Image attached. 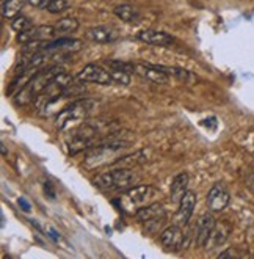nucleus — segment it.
I'll list each match as a JSON object with an SVG mask.
<instances>
[{
    "mask_svg": "<svg viewBox=\"0 0 254 259\" xmlns=\"http://www.w3.org/2000/svg\"><path fill=\"white\" fill-rule=\"evenodd\" d=\"M159 190L153 186H137L126 190L119 198V206L129 215H135L137 212L144 207L156 203Z\"/></svg>",
    "mask_w": 254,
    "mask_h": 259,
    "instance_id": "f03ea898",
    "label": "nucleus"
},
{
    "mask_svg": "<svg viewBox=\"0 0 254 259\" xmlns=\"http://www.w3.org/2000/svg\"><path fill=\"white\" fill-rule=\"evenodd\" d=\"M79 21L77 19H74V18H63V19H60L55 25L57 28V32L60 33H74V32H77L79 30Z\"/></svg>",
    "mask_w": 254,
    "mask_h": 259,
    "instance_id": "4be33fe9",
    "label": "nucleus"
},
{
    "mask_svg": "<svg viewBox=\"0 0 254 259\" xmlns=\"http://www.w3.org/2000/svg\"><path fill=\"white\" fill-rule=\"evenodd\" d=\"M24 4H25V0H8V2H5L2 5V16L5 19L16 18L18 14L21 13Z\"/></svg>",
    "mask_w": 254,
    "mask_h": 259,
    "instance_id": "412c9836",
    "label": "nucleus"
},
{
    "mask_svg": "<svg viewBox=\"0 0 254 259\" xmlns=\"http://www.w3.org/2000/svg\"><path fill=\"white\" fill-rule=\"evenodd\" d=\"M163 72H167L168 75H173V77L182 80V82H188L191 79V74L185 69L181 68H171V66H159Z\"/></svg>",
    "mask_w": 254,
    "mask_h": 259,
    "instance_id": "5701e85b",
    "label": "nucleus"
},
{
    "mask_svg": "<svg viewBox=\"0 0 254 259\" xmlns=\"http://www.w3.org/2000/svg\"><path fill=\"white\" fill-rule=\"evenodd\" d=\"M19 204H21L25 210H30V206H28V203L24 200V198H21V200H19Z\"/></svg>",
    "mask_w": 254,
    "mask_h": 259,
    "instance_id": "2f4dec72",
    "label": "nucleus"
},
{
    "mask_svg": "<svg viewBox=\"0 0 254 259\" xmlns=\"http://www.w3.org/2000/svg\"><path fill=\"white\" fill-rule=\"evenodd\" d=\"M160 242L163 247L171 251H177L179 248H182L184 247V233L181 230V226L173 225V226H168L167 230H163L160 233Z\"/></svg>",
    "mask_w": 254,
    "mask_h": 259,
    "instance_id": "9d476101",
    "label": "nucleus"
},
{
    "mask_svg": "<svg viewBox=\"0 0 254 259\" xmlns=\"http://www.w3.org/2000/svg\"><path fill=\"white\" fill-rule=\"evenodd\" d=\"M130 143V140L124 139V137H119L116 132H110L107 134L106 139L88 149L83 163L86 168H97V166L107 163L112 165L116 160V156L119 152L127 149Z\"/></svg>",
    "mask_w": 254,
    "mask_h": 259,
    "instance_id": "f257e3e1",
    "label": "nucleus"
},
{
    "mask_svg": "<svg viewBox=\"0 0 254 259\" xmlns=\"http://www.w3.org/2000/svg\"><path fill=\"white\" fill-rule=\"evenodd\" d=\"M65 72V69L62 66H52V68H47L46 71H41V72H36L33 75V79L30 80L24 88H21L16 95V104L18 105H27L30 104L33 99L38 98V95L41 91L46 88L58 74Z\"/></svg>",
    "mask_w": 254,
    "mask_h": 259,
    "instance_id": "7ed1b4c3",
    "label": "nucleus"
},
{
    "mask_svg": "<svg viewBox=\"0 0 254 259\" xmlns=\"http://www.w3.org/2000/svg\"><path fill=\"white\" fill-rule=\"evenodd\" d=\"M187 186H188V175L187 173H179L170 187V196L173 203H179L182 200V196L187 193Z\"/></svg>",
    "mask_w": 254,
    "mask_h": 259,
    "instance_id": "f3484780",
    "label": "nucleus"
},
{
    "mask_svg": "<svg viewBox=\"0 0 254 259\" xmlns=\"http://www.w3.org/2000/svg\"><path fill=\"white\" fill-rule=\"evenodd\" d=\"M107 65L110 69H116V71H124V72H135V63L130 62H121V60H107Z\"/></svg>",
    "mask_w": 254,
    "mask_h": 259,
    "instance_id": "393cba45",
    "label": "nucleus"
},
{
    "mask_svg": "<svg viewBox=\"0 0 254 259\" xmlns=\"http://www.w3.org/2000/svg\"><path fill=\"white\" fill-rule=\"evenodd\" d=\"M57 33V28L52 25H35L32 28L25 30V32L18 35V41L21 44H28L35 41H46L54 38Z\"/></svg>",
    "mask_w": 254,
    "mask_h": 259,
    "instance_id": "6e6552de",
    "label": "nucleus"
},
{
    "mask_svg": "<svg viewBox=\"0 0 254 259\" xmlns=\"http://www.w3.org/2000/svg\"><path fill=\"white\" fill-rule=\"evenodd\" d=\"M110 74H112V77H113L115 83H119V85H129V83H130V74H129V72L110 69Z\"/></svg>",
    "mask_w": 254,
    "mask_h": 259,
    "instance_id": "a878e982",
    "label": "nucleus"
},
{
    "mask_svg": "<svg viewBox=\"0 0 254 259\" xmlns=\"http://www.w3.org/2000/svg\"><path fill=\"white\" fill-rule=\"evenodd\" d=\"M144 160H146L144 151H137V152H133V154L123 156V157L116 159L112 163V166H113V168H133V166L143 163Z\"/></svg>",
    "mask_w": 254,
    "mask_h": 259,
    "instance_id": "a211bd4d",
    "label": "nucleus"
},
{
    "mask_svg": "<svg viewBox=\"0 0 254 259\" xmlns=\"http://www.w3.org/2000/svg\"><path fill=\"white\" fill-rule=\"evenodd\" d=\"M231 231H232V226H231V223H229L228 220H220V222H217V223H215V228H214V231H212V234H211V239H209V242H207V245H206V247H207L209 250H214V248L223 245V243H225V242L228 240Z\"/></svg>",
    "mask_w": 254,
    "mask_h": 259,
    "instance_id": "f8f14e48",
    "label": "nucleus"
},
{
    "mask_svg": "<svg viewBox=\"0 0 254 259\" xmlns=\"http://www.w3.org/2000/svg\"><path fill=\"white\" fill-rule=\"evenodd\" d=\"M160 217H167V212H165V207H163L160 203H153L149 206H144L141 207L137 214H135V219L140 222V223H144V222H149V220H154V219H160Z\"/></svg>",
    "mask_w": 254,
    "mask_h": 259,
    "instance_id": "dca6fc26",
    "label": "nucleus"
},
{
    "mask_svg": "<svg viewBox=\"0 0 254 259\" xmlns=\"http://www.w3.org/2000/svg\"><path fill=\"white\" fill-rule=\"evenodd\" d=\"M50 14H58V13H63L68 10V2L66 0H52V2L47 5L46 8Z\"/></svg>",
    "mask_w": 254,
    "mask_h": 259,
    "instance_id": "bb28decb",
    "label": "nucleus"
},
{
    "mask_svg": "<svg viewBox=\"0 0 254 259\" xmlns=\"http://www.w3.org/2000/svg\"><path fill=\"white\" fill-rule=\"evenodd\" d=\"M27 2H28L30 5H33V7H41L42 0H27Z\"/></svg>",
    "mask_w": 254,
    "mask_h": 259,
    "instance_id": "7c9ffc66",
    "label": "nucleus"
},
{
    "mask_svg": "<svg viewBox=\"0 0 254 259\" xmlns=\"http://www.w3.org/2000/svg\"><path fill=\"white\" fill-rule=\"evenodd\" d=\"M231 195L223 184H215L207 193V207L212 212H221L228 207Z\"/></svg>",
    "mask_w": 254,
    "mask_h": 259,
    "instance_id": "0eeeda50",
    "label": "nucleus"
},
{
    "mask_svg": "<svg viewBox=\"0 0 254 259\" xmlns=\"http://www.w3.org/2000/svg\"><path fill=\"white\" fill-rule=\"evenodd\" d=\"M135 74L141 75V77H144L149 82H154L159 85H165L170 82V75L167 72H163L159 66H153V65L135 63Z\"/></svg>",
    "mask_w": 254,
    "mask_h": 259,
    "instance_id": "9b49d317",
    "label": "nucleus"
},
{
    "mask_svg": "<svg viewBox=\"0 0 254 259\" xmlns=\"http://www.w3.org/2000/svg\"><path fill=\"white\" fill-rule=\"evenodd\" d=\"M195 206H196V193L187 192L182 196V200L179 201V207H177V212H176V225L185 226L190 222L191 215H193Z\"/></svg>",
    "mask_w": 254,
    "mask_h": 259,
    "instance_id": "1a4fd4ad",
    "label": "nucleus"
},
{
    "mask_svg": "<svg viewBox=\"0 0 254 259\" xmlns=\"http://www.w3.org/2000/svg\"><path fill=\"white\" fill-rule=\"evenodd\" d=\"M93 107H94V102L91 99H77L71 102L65 109L58 112L55 118L57 129L63 131L68 126H72L79 123V121H83L89 115V112L93 110Z\"/></svg>",
    "mask_w": 254,
    "mask_h": 259,
    "instance_id": "39448f33",
    "label": "nucleus"
},
{
    "mask_svg": "<svg viewBox=\"0 0 254 259\" xmlns=\"http://www.w3.org/2000/svg\"><path fill=\"white\" fill-rule=\"evenodd\" d=\"M238 256V253L234 250V248H228L226 251H223V253H220L218 254V257L220 259H226V257H237Z\"/></svg>",
    "mask_w": 254,
    "mask_h": 259,
    "instance_id": "c85d7f7f",
    "label": "nucleus"
},
{
    "mask_svg": "<svg viewBox=\"0 0 254 259\" xmlns=\"http://www.w3.org/2000/svg\"><path fill=\"white\" fill-rule=\"evenodd\" d=\"M115 14L119 19L127 22V24H138L140 18H141L140 10H137L135 7H132V5H118L115 8Z\"/></svg>",
    "mask_w": 254,
    "mask_h": 259,
    "instance_id": "6ab92c4d",
    "label": "nucleus"
},
{
    "mask_svg": "<svg viewBox=\"0 0 254 259\" xmlns=\"http://www.w3.org/2000/svg\"><path fill=\"white\" fill-rule=\"evenodd\" d=\"M5 2H8V0H2V5H4V4H5Z\"/></svg>",
    "mask_w": 254,
    "mask_h": 259,
    "instance_id": "473e14b6",
    "label": "nucleus"
},
{
    "mask_svg": "<svg viewBox=\"0 0 254 259\" xmlns=\"http://www.w3.org/2000/svg\"><path fill=\"white\" fill-rule=\"evenodd\" d=\"M86 38L89 41L106 44V42H112L115 39V35L112 33V30H109L106 27H91L86 30Z\"/></svg>",
    "mask_w": 254,
    "mask_h": 259,
    "instance_id": "aec40b11",
    "label": "nucleus"
},
{
    "mask_svg": "<svg viewBox=\"0 0 254 259\" xmlns=\"http://www.w3.org/2000/svg\"><path fill=\"white\" fill-rule=\"evenodd\" d=\"M137 38L146 44H153V46H168L174 42V38L165 32H159V30H143L137 35Z\"/></svg>",
    "mask_w": 254,
    "mask_h": 259,
    "instance_id": "2eb2a0df",
    "label": "nucleus"
},
{
    "mask_svg": "<svg viewBox=\"0 0 254 259\" xmlns=\"http://www.w3.org/2000/svg\"><path fill=\"white\" fill-rule=\"evenodd\" d=\"M215 219L211 214H204L199 222H198V228H196V240L199 247H206L209 239H211V234L215 228Z\"/></svg>",
    "mask_w": 254,
    "mask_h": 259,
    "instance_id": "4468645a",
    "label": "nucleus"
},
{
    "mask_svg": "<svg viewBox=\"0 0 254 259\" xmlns=\"http://www.w3.org/2000/svg\"><path fill=\"white\" fill-rule=\"evenodd\" d=\"M44 192H49L50 198H54V196H55V195H54V190H52V186L49 184V182H47V184H44Z\"/></svg>",
    "mask_w": 254,
    "mask_h": 259,
    "instance_id": "c756f323",
    "label": "nucleus"
},
{
    "mask_svg": "<svg viewBox=\"0 0 254 259\" xmlns=\"http://www.w3.org/2000/svg\"><path fill=\"white\" fill-rule=\"evenodd\" d=\"M83 48V42L80 39L74 38H60L50 42H46L44 51L49 52H77Z\"/></svg>",
    "mask_w": 254,
    "mask_h": 259,
    "instance_id": "ddd939ff",
    "label": "nucleus"
},
{
    "mask_svg": "<svg viewBox=\"0 0 254 259\" xmlns=\"http://www.w3.org/2000/svg\"><path fill=\"white\" fill-rule=\"evenodd\" d=\"M32 27L33 25H32V22H30V19L25 18V16H21V14H18V16L13 18V21H11V28L14 30V32H18V33H22V32H25V30L32 28Z\"/></svg>",
    "mask_w": 254,
    "mask_h": 259,
    "instance_id": "b1692460",
    "label": "nucleus"
},
{
    "mask_svg": "<svg viewBox=\"0 0 254 259\" xmlns=\"http://www.w3.org/2000/svg\"><path fill=\"white\" fill-rule=\"evenodd\" d=\"M165 219H167V217H160V219H154V220L144 222L146 231H147V233H151V234L159 233V230L163 226V223H165Z\"/></svg>",
    "mask_w": 254,
    "mask_h": 259,
    "instance_id": "cd10ccee",
    "label": "nucleus"
},
{
    "mask_svg": "<svg viewBox=\"0 0 254 259\" xmlns=\"http://www.w3.org/2000/svg\"><path fill=\"white\" fill-rule=\"evenodd\" d=\"M77 80L80 82H91V83H99V85H112L115 83L110 71L104 69L99 65H86L79 74Z\"/></svg>",
    "mask_w": 254,
    "mask_h": 259,
    "instance_id": "423d86ee",
    "label": "nucleus"
},
{
    "mask_svg": "<svg viewBox=\"0 0 254 259\" xmlns=\"http://www.w3.org/2000/svg\"><path fill=\"white\" fill-rule=\"evenodd\" d=\"M137 182V176L132 168H115L107 173H100L94 178V184L100 190H129Z\"/></svg>",
    "mask_w": 254,
    "mask_h": 259,
    "instance_id": "20e7f679",
    "label": "nucleus"
}]
</instances>
